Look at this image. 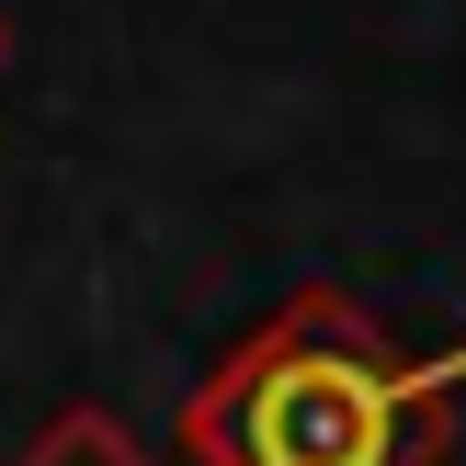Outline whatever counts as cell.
<instances>
[{"label":"cell","instance_id":"cell-1","mask_svg":"<svg viewBox=\"0 0 466 466\" xmlns=\"http://www.w3.org/2000/svg\"><path fill=\"white\" fill-rule=\"evenodd\" d=\"M466 432V341L387 353L341 285H296L171 410L182 466H444Z\"/></svg>","mask_w":466,"mask_h":466},{"label":"cell","instance_id":"cell-2","mask_svg":"<svg viewBox=\"0 0 466 466\" xmlns=\"http://www.w3.org/2000/svg\"><path fill=\"white\" fill-rule=\"evenodd\" d=\"M12 466H159V455H148V432H137L126 410L68 399V410H46V421L23 432V455H12Z\"/></svg>","mask_w":466,"mask_h":466}]
</instances>
